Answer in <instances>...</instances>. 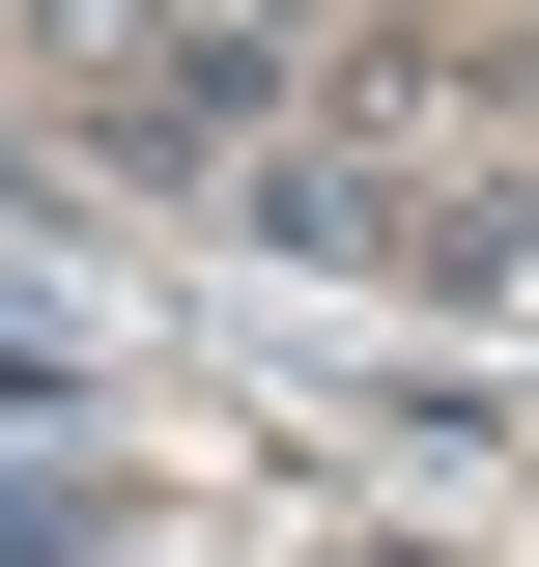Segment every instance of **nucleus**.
<instances>
[{"instance_id": "obj_1", "label": "nucleus", "mask_w": 539, "mask_h": 567, "mask_svg": "<svg viewBox=\"0 0 539 567\" xmlns=\"http://www.w3.org/2000/svg\"><path fill=\"white\" fill-rule=\"evenodd\" d=\"M0 567H85V539H58V511H0Z\"/></svg>"}]
</instances>
